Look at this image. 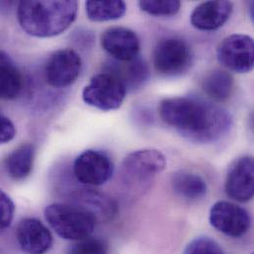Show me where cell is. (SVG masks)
I'll use <instances>...</instances> for the list:
<instances>
[{"instance_id": "obj_1", "label": "cell", "mask_w": 254, "mask_h": 254, "mask_svg": "<svg viewBox=\"0 0 254 254\" xmlns=\"http://www.w3.org/2000/svg\"><path fill=\"white\" fill-rule=\"evenodd\" d=\"M158 112L165 124L198 142L219 139L233 124L226 109L193 97L166 98L160 102Z\"/></svg>"}, {"instance_id": "obj_2", "label": "cell", "mask_w": 254, "mask_h": 254, "mask_svg": "<svg viewBox=\"0 0 254 254\" xmlns=\"http://www.w3.org/2000/svg\"><path fill=\"white\" fill-rule=\"evenodd\" d=\"M78 3L73 0L21 1L17 18L30 36L51 38L66 31L77 16Z\"/></svg>"}, {"instance_id": "obj_3", "label": "cell", "mask_w": 254, "mask_h": 254, "mask_svg": "<svg viewBox=\"0 0 254 254\" xmlns=\"http://www.w3.org/2000/svg\"><path fill=\"white\" fill-rule=\"evenodd\" d=\"M45 217L51 228L63 239L78 242L93 233L97 218L88 209L55 203L46 208Z\"/></svg>"}, {"instance_id": "obj_4", "label": "cell", "mask_w": 254, "mask_h": 254, "mask_svg": "<svg viewBox=\"0 0 254 254\" xmlns=\"http://www.w3.org/2000/svg\"><path fill=\"white\" fill-rule=\"evenodd\" d=\"M166 167L165 156L154 148L135 150L125 157L121 177L127 188L140 191L146 188L157 174Z\"/></svg>"}, {"instance_id": "obj_5", "label": "cell", "mask_w": 254, "mask_h": 254, "mask_svg": "<svg viewBox=\"0 0 254 254\" xmlns=\"http://www.w3.org/2000/svg\"><path fill=\"white\" fill-rule=\"evenodd\" d=\"M123 81L110 71L94 75L82 91L83 101L102 111L119 109L127 95Z\"/></svg>"}, {"instance_id": "obj_6", "label": "cell", "mask_w": 254, "mask_h": 254, "mask_svg": "<svg viewBox=\"0 0 254 254\" xmlns=\"http://www.w3.org/2000/svg\"><path fill=\"white\" fill-rule=\"evenodd\" d=\"M192 52L188 44L179 38L167 37L154 47L152 61L155 70L167 77L181 75L192 64Z\"/></svg>"}, {"instance_id": "obj_7", "label": "cell", "mask_w": 254, "mask_h": 254, "mask_svg": "<svg viewBox=\"0 0 254 254\" xmlns=\"http://www.w3.org/2000/svg\"><path fill=\"white\" fill-rule=\"evenodd\" d=\"M217 59L226 68L248 73L254 66V39L249 35L234 34L222 41L217 50Z\"/></svg>"}, {"instance_id": "obj_8", "label": "cell", "mask_w": 254, "mask_h": 254, "mask_svg": "<svg viewBox=\"0 0 254 254\" xmlns=\"http://www.w3.org/2000/svg\"><path fill=\"white\" fill-rule=\"evenodd\" d=\"M76 179L89 186L105 184L114 173V164L104 152L88 149L79 154L73 164Z\"/></svg>"}, {"instance_id": "obj_9", "label": "cell", "mask_w": 254, "mask_h": 254, "mask_svg": "<svg viewBox=\"0 0 254 254\" xmlns=\"http://www.w3.org/2000/svg\"><path fill=\"white\" fill-rule=\"evenodd\" d=\"M210 223L220 233L228 237L240 238L249 232L252 219L249 212L243 207L231 202L220 201L211 208Z\"/></svg>"}, {"instance_id": "obj_10", "label": "cell", "mask_w": 254, "mask_h": 254, "mask_svg": "<svg viewBox=\"0 0 254 254\" xmlns=\"http://www.w3.org/2000/svg\"><path fill=\"white\" fill-rule=\"evenodd\" d=\"M82 67L80 56L71 49L60 50L54 53L46 65V80L57 88L73 84L78 78Z\"/></svg>"}, {"instance_id": "obj_11", "label": "cell", "mask_w": 254, "mask_h": 254, "mask_svg": "<svg viewBox=\"0 0 254 254\" xmlns=\"http://www.w3.org/2000/svg\"><path fill=\"white\" fill-rule=\"evenodd\" d=\"M225 189L228 197L246 203L253 199L254 193V162L252 156L237 159L230 167Z\"/></svg>"}, {"instance_id": "obj_12", "label": "cell", "mask_w": 254, "mask_h": 254, "mask_svg": "<svg viewBox=\"0 0 254 254\" xmlns=\"http://www.w3.org/2000/svg\"><path fill=\"white\" fill-rule=\"evenodd\" d=\"M101 46L117 62H128L138 57L140 42L132 30L112 27L105 30L100 38Z\"/></svg>"}, {"instance_id": "obj_13", "label": "cell", "mask_w": 254, "mask_h": 254, "mask_svg": "<svg viewBox=\"0 0 254 254\" xmlns=\"http://www.w3.org/2000/svg\"><path fill=\"white\" fill-rule=\"evenodd\" d=\"M16 237L21 250L27 254H44L53 246L50 230L37 219H24L17 228Z\"/></svg>"}, {"instance_id": "obj_14", "label": "cell", "mask_w": 254, "mask_h": 254, "mask_svg": "<svg viewBox=\"0 0 254 254\" xmlns=\"http://www.w3.org/2000/svg\"><path fill=\"white\" fill-rule=\"evenodd\" d=\"M233 13L230 1H207L199 4L191 14V24L200 31H215L223 27Z\"/></svg>"}, {"instance_id": "obj_15", "label": "cell", "mask_w": 254, "mask_h": 254, "mask_svg": "<svg viewBox=\"0 0 254 254\" xmlns=\"http://www.w3.org/2000/svg\"><path fill=\"white\" fill-rule=\"evenodd\" d=\"M171 185L178 197L189 202L203 199L208 191L206 181L200 175L189 171H179L173 174Z\"/></svg>"}, {"instance_id": "obj_16", "label": "cell", "mask_w": 254, "mask_h": 254, "mask_svg": "<svg viewBox=\"0 0 254 254\" xmlns=\"http://www.w3.org/2000/svg\"><path fill=\"white\" fill-rule=\"evenodd\" d=\"M24 86L21 72L15 67L9 56L0 51V99L17 98Z\"/></svg>"}, {"instance_id": "obj_17", "label": "cell", "mask_w": 254, "mask_h": 254, "mask_svg": "<svg viewBox=\"0 0 254 254\" xmlns=\"http://www.w3.org/2000/svg\"><path fill=\"white\" fill-rule=\"evenodd\" d=\"M114 64L116 65L109 71L116 74L123 81L127 90L139 88L148 78L147 64L138 57L128 62H117Z\"/></svg>"}, {"instance_id": "obj_18", "label": "cell", "mask_w": 254, "mask_h": 254, "mask_svg": "<svg viewBox=\"0 0 254 254\" xmlns=\"http://www.w3.org/2000/svg\"><path fill=\"white\" fill-rule=\"evenodd\" d=\"M202 88L213 100L224 102L232 96L235 88V80L230 72L215 69L205 76L202 82Z\"/></svg>"}, {"instance_id": "obj_19", "label": "cell", "mask_w": 254, "mask_h": 254, "mask_svg": "<svg viewBox=\"0 0 254 254\" xmlns=\"http://www.w3.org/2000/svg\"><path fill=\"white\" fill-rule=\"evenodd\" d=\"M34 160V145L31 143H25L8 155L5 161V166L12 178L16 180H22L28 177L32 172Z\"/></svg>"}, {"instance_id": "obj_20", "label": "cell", "mask_w": 254, "mask_h": 254, "mask_svg": "<svg viewBox=\"0 0 254 254\" xmlns=\"http://www.w3.org/2000/svg\"><path fill=\"white\" fill-rule=\"evenodd\" d=\"M85 10L89 20L105 22L122 18L127 10V5L121 0H89L85 3Z\"/></svg>"}, {"instance_id": "obj_21", "label": "cell", "mask_w": 254, "mask_h": 254, "mask_svg": "<svg viewBox=\"0 0 254 254\" xmlns=\"http://www.w3.org/2000/svg\"><path fill=\"white\" fill-rule=\"evenodd\" d=\"M138 6L141 11L148 15L156 17H168L176 15L181 7V2L178 0H143L138 2Z\"/></svg>"}, {"instance_id": "obj_22", "label": "cell", "mask_w": 254, "mask_h": 254, "mask_svg": "<svg viewBox=\"0 0 254 254\" xmlns=\"http://www.w3.org/2000/svg\"><path fill=\"white\" fill-rule=\"evenodd\" d=\"M67 254H108V247L104 241L89 237L78 241Z\"/></svg>"}, {"instance_id": "obj_23", "label": "cell", "mask_w": 254, "mask_h": 254, "mask_svg": "<svg viewBox=\"0 0 254 254\" xmlns=\"http://www.w3.org/2000/svg\"><path fill=\"white\" fill-rule=\"evenodd\" d=\"M183 254H226L222 247L208 237L193 240L185 249Z\"/></svg>"}, {"instance_id": "obj_24", "label": "cell", "mask_w": 254, "mask_h": 254, "mask_svg": "<svg viewBox=\"0 0 254 254\" xmlns=\"http://www.w3.org/2000/svg\"><path fill=\"white\" fill-rule=\"evenodd\" d=\"M14 212L15 206L12 199L0 189V234L4 233L10 227Z\"/></svg>"}, {"instance_id": "obj_25", "label": "cell", "mask_w": 254, "mask_h": 254, "mask_svg": "<svg viewBox=\"0 0 254 254\" xmlns=\"http://www.w3.org/2000/svg\"><path fill=\"white\" fill-rule=\"evenodd\" d=\"M16 134L14 124L6 117L0 115V144L11 141Z\"/></svg>"}]
</instances>
